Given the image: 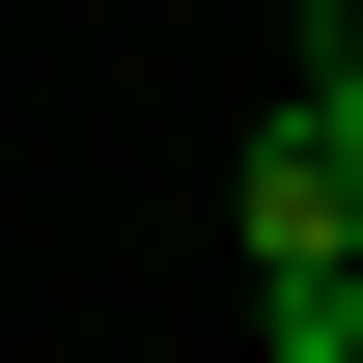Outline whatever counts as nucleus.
<instances>
[{
	"label": "nucleus",
	"instance_id": "f03ea898",
	"mask_svg": "<svg viewBox=\"0 0 363 363\" xmlns=\"http://www.w3.org/2000/svg\"><path fill=\"white\" fill-rule=\"evenodd\" d=\"M308 84H335V112H363V0H308Z\"/></svg>",
	"mask_w": 363,
	"mask_h": 363
},
{
	"label": "nucleus",
	"instance_id": "f257e3e1",
	"mask_svg": "<svg viewBox=\"0 0 363 363\" xmlns=\"http://www.w3.org/2000/svg\"><path fill=\"white\" fill-rule=\"evenodd\" d=\"M252 335L363 363V112L335 84H279V140H252Z\"/></svg>",
	"mask_w": 363,
	"mask_h": 363
}]
</instances>
